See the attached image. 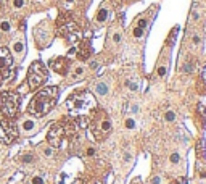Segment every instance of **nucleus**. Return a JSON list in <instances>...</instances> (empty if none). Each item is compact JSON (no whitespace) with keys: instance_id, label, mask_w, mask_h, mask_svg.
Returning <instances> with one entry per match:
<instances>
[{"instance_id":"f257e3e1","label":"nucleus","mask_w":206,"mask_h":184,"mask_svg":"<svg viewBox=\"0 0 206 184\" xmlns=\"http://www.w3.org/2000/svg\"><path fill=\"white\" fill-rule=\"evenodd\" d=\"M97 100L94 94L87 89L74 90L66 100V108L69 111V116L77 123L79 128H87L92 113L97 110Z\"/></svg>"},{"instance_id":"f03ea898","label":"nucleus","mask_w":206,"mask_h":184,"mask_svg":"<svg viewBox=\"0 0 206 184\" xmlns=\"http://www.w3.org/2000/svg\"><path fill=\"white\" fill-rule=\"evenodd\" d=\"M58 95H60V90L56 86H48V87L40 89L29 102L27 111L35 118H42L48 115L55 108L56 102H58Z\"/></svg>"},{"instance_id":"7ed1b4c3","label":"nucleus","mask_w":206,"mask_h":184,"mask_svg":"<svg viewBox=\"0 0 206 184\" xmlns=\"http://www.w3.org/2000/svg\"><path fill=\"white\" fill-rule=\"evenodd\" d=\"M76 129H77V123L74 119L71 116H63L60 121L52 124V128L48 129L47 140L53 148H60L74 136Z\"/></svg>"},{"instance_id":"20e7f679","label":"nucleus","mask_w":206,"mask_h":184,"mask_svg":"<svg viewBox=\"0 0 206 184\" xmlns=\"http://www.w3.org/2000/svg\"><path fill=\"white\" fill-rule=\"evenodd\" d=\"M89 126H90V131L94 134L97 142H103V140L110 136V132L113 129V121H111L110 115L103 108L97 107V110L92 113V116H90Z\"/></svg>"},{"instance_id":"39448f33","label":"nucleus","mask_w":206,"mask_h":184,"mask_svg":"<svg viewBox=\"0 0 206 184\" xmlns=\"http://www.w3.org/2000/svg\"><path fill=\"white\" fill-rule=\"evenodd\" d=\"M56 29H58V34L66 39L69 44H76V42L81 40V29L79 26L76 24V21L71 18L66 13H61L56 19Z\"/></svg>"},{"instance_id":"423d86ee","label":"nucleus","mask_w":206,"mask_h":184,"mask_svg":"<svg viewBox=\"0 0 206 184\" xmlns=\"http://www.w3.org/2000/svg\"><path fill=\"white\" fill-rule=\"evenodd\" d=\"M21 105V95L15 90H5L0 94V111L8 119L16 118Z\"/></svg>"},{"instance_id":"0eeeda50","label":"nucleus","mask_w":206,"mask_h":184,"mask_svg":"<svg viewBox=\"0 0 206 184\" xmlns=\"http://www.w3.org/2000/svg\"><path fill=\"white\" fill-rule=\"evenodd\" d=\"M48 79V71L42 61H34L27 69V87L31 90H35L42 87Z\"/></svg>"},{"instance_id":"6e6552de","label":"nucleus","mask_w":206,"mask_h":184,"mask_svg":"<svg viewBox=\"0 0 206 184\" xmlns=\"http://www.w3.org/2000/svg\"><path fill=\"white\" fill-rule=\"evenodd\" d=\"M18 137V126L13 119L5 118L0 121V142L2 144H13Z\"/></svg>"},{"instance_id":"1a4fd4ad","label":"nucleus","mask_w":206,"mask_h":184,"mask_svg":"<svg viewBox=\"0 0 206 184\" xmlns=\"http://www.w3.org/2000/svg\"><path fill=\"white\" fill-rule=\"evenodd\" d=\"M13 74V56L6 47H0V86Z\"/></svg>"},{"instance_id":"9d476101","label":"nucleus","mask_w":206,"mask_h":184,"mask_svg":"<svg viewBox=\"0 0 206 184\" xmlns=\"http://www.w3.org/2000/svg\"><path fill=\"white\" fill-rule=\"evenodd\" d=\"M69 58L68 56H56V58H52L48 61V66H50L55 73H58L61 76H66L69 71Z\"/></svg>"},{"instance_id":"9b49d317","label":"nucleus","mask_w":206,"mask_h":184,"mask_svg":"<svg viewBox=\"0 0 206 184\" xmlns=\"http://www.w3.org/2000/svg\"><path fill=\"white\" fill-rule=\"evenodd\" d=\"M76 53H77V58L79 60H89L90 55H92V45H90V40L84 39L79 42V45L76 48Z\"/></svg>"},{"instance_id":"f8f14e48","label":"nucleus","mask_w":206,"mask_h":184,"mask_svg":"<svg viewBox=\"0 0 206 184\" xmlns=\"http://www.w3.org/2000/svg\"><path fill=\"white\" fill-rule=\"evenodd\" d=\"M168 68H169V55H163L161 60L158 63V66H156V76L158 77H164L168 74Z\"/></svg>"},{"instance_id":"ddd939ff","label":"nucleus","mask_w":206,"mask_h":184,"mask_svg":"<svg viewBox=\"0 0 206 184\" xmlns=\"http://www.w3.org/2000/svg\"><path fill=\"white\" fill-rule=\"evenodd\" d=\"M196 171H198V178H200L201 181H206V161H204L203 157H198Z\"/></svg>"},{"instance_id":"4468645a","label":"nucleus","mask_w":206,"mask_h":184,"mask_svg":"<svg viewBox=\"0 0 206 184\" xmlns=\"http://www.w3.org/2000/svg\"><path fill=\"white\" fill-rule=\"evenodd\" d=\"M95 94L98 95H102V97H106L110 94V87H108V84H106L105 81H98L95 84Z\"/></svg>"},{"instance_id":"2eb2a0df","label":"nucleus","mask_w":206,"mask_h":184,"mask_svg":"<svg viewBox=\"0 0 206 184\" xmlns=\"http://www.w3.org/2000/svg\"><path fill=\"white\" fill-rule=\"evenodd\" d=\"M193 66H195V60L188 58V60L180 66V71H184V73H192V71H193Z\"/></svg>"},{"instance_id":"dca6fc26","label":"nucleus","mask_w":206,"mask_h":184,"mask_svg":"<svg viewBox=\"0 0 206 184\" xmlns=\"http://www.w3.org/2000/svg\"><path fill=\"white\" fill-rule=\"evenodd\" d=\"M108 8L106 6H102L100 10H98V13H97V21L98 23H103V21H106V18H108Z\"/></svg>"},{"instance_id":"f3484780","label":"nucleus","mask_w":206,"mask_h":184,"mask_svg":"<svg viewBox=\"0 0 206 184\" xmlns=\"http://www.w3.org/2000/svg\"><path fill=\"white\" fill-rule=\"evenodd\" d=\"M121 39H123V32H121V29H116L111 32V40L115 42V44H119Z\"/></svg>"},{"instance_id":"a211bd4d","label":"nucleus","mask_w":206,"mask_h":184,"mask_svg":"<svg viewBox=\"0 0 206 184\" xmlns=\"http://www.w3.org/2000/svg\"><path fill=\"white\" fill-rule=\"evenodd\" d=\"M124 126H126V128L127 129H134V128H135V119H134V118H126V121H124Z\"/></svg>"},{"instance_id":"6ab92c4d","label":"nucleus","mask_w":206,"mask_h":184,"mask_svg":"<svg viewBox=\"0 0 206 184\" xmlns=\"http://www.w3.org/2000/svg\"><path fill=\"white\" fill-rule=\"evenodd\" d=\"M126 87L129 89V90H132V92H135V90L139 89V84H137L135 81H127V82H126Z\"/></svg>"},{"instance_id":"aec40b11","label":"nucleus","mask_w":206,"mask_h":184,"mask_svg":"<svg viewBox=\"0 0 206 184\" xmlns=\"http://www.w3.org/2000/svg\"><path fill=\"white\" fill-rule=\"evenodd\" d=\"M164 119H166V121H169V123L174 121V119H176V113H174L172 110H168V111L164 113Z\"/></svg>"},{"instance_id":"412c9836","label":"nucleus","mask_w":206,"mask_h":184,"mask_svg":"<svg viewBox=\"0 0 206 184\" xmlns=\"http://www.w3.org/2000/svg\"><path fill=\"white\" fill-rule=\"evenodd\" d=\"M169 161H171L172 165H176V163H179L180 161V155L177 153V152H174V153H171V157H169Z\"/></svg>"},{"instance_id":"4be33fe9","label":"nucleus","mask_w":206,"mask_h":184,"mask_svg":"<svg viewBox=\"0 0 206 184\" xmlns=\"http://www.w3.org/2000/svg\"><path fill=\"white\" fill-rule=\"evenodd\" d=\"M34 128V121L32 119H27V121H24V124H23V129L24 131H31Z\"/></svg>"},{"instance_id":"5701e85b","label":"nucleus","mask_w":206,"mask_h":184,"mask_svg":"<svg viewBox=\"0 0 206 184\" xmlns=\"http://www.w3.org/2000/svg\"><path fill=\"white\" fill-rule=\"evenodd\" d=\"M82 74H84V68H82V66H77V68L74 69V74H73V77L76 79V77H81Z\"/></svg>"},{"instance_id":"b1692460","label":"nucleus","mask_w":206,"mask_h":184,"mask_svg":"<svg viewBox=\"0 0 206 184\" xmlns=\"http://www.w3.org/2000/svg\"><path fill=\"white\" fill-rule=\"evenodd\" d=\"M19 160L23 161V163H31V161L34 160V157H32V155H29V153H27V155H23V157H21Z\"/></svg>"},{"instance_id":"393cba45","label":"nucleus","mask_w":206,"mask_h":184,"mask_svg":"<svg viewBox=\"0 0 206 184\" xmlns=\"http://www.w3.org/2000/svg\"><path fill=\"white\" fill-rule=\"evenodd\" d=\"M15 50L18 53H23L24 52V44H23V42H16V44H15Z\"/></svg>"},{"instance_id":"a878e982","label":"nucleus","mask_w":206,"mask_h":184,"mask_svg":"<svg viewBox=\"0 0 206 184\" xmlns=\"http://www.w3.org/2000/svg\"><path fill=\"white\" fill-rule=\"evenodd\" d=\"M200 36H198V34H193V36H192V42H193V45H198L200 44Z\"/></svg>"},{"instance_id":"bb28decb","label":"nucleus","mask_w":206,"mask_h":184,"mask_svg":"<svg viewBox=\"0 0 206 184\" xmlns=\"http://www.w3.org/2000/svg\"><path fill=\"white\" fill-rule=\"evenodd\" d=\"M32 184H44V179L40 176H35V178H32Z\"/></svg>"},{"instance_id":"cd10ccee","label":"nucleus","mask_w":206,"mask_h":184,"mask_svg":"<svg viewBox=\"0 0 206 184\" xmlns=\"http://www.w3.org/2000/svg\"><path fill=\"white\" fill-rule=\"evenodd\" d=\"M86 153L89 155V157H92V155L95 153V148L94 147H87V150H86Z\"/></svg>"},{"instance_id":"c85d7f7f","label":"nucleus","mask_w":206,"mask_h":184,"mask_svg":"<svg viewBox=\"0 0 206 184\" xmlns=\"http://www.w3.org/2000/svg\"><path fill=\"white\" fill-rule=\"evenodd\" d=\"M160 182H161L160 176H153V178H151V184H160Z\"/></svg>"},{"instance_id":"c756f323","label":"nucleus","mask_w":206,"mask_h":184,"mask_svg":"<svg viewBox=\"0 0 206 184\" xmlns=\"http://www.w3.org/2000/svg\"><path fill=\"white\" fill-rule=\"evenodd\" d=\"M131 111H132V113H139V105H137V103H134L132 107H131Z\"/></svg>"},{"instance_id":"7c9ffc66","label":"nucleus","mask_w":206,"mask_h":184,"mask_svg":"<svg viewBox=\"0 0 206 184\" xmlns=\"http://www.w3.org/2000/svg\"><path fill=\"white\" fill-rule=\"evenodd\" d=\"M201 81L204 82V90H206V68L203 69V76H201Z\"/></svg>"},{"instance_id":"2f4dec72","label":"nucleus","mask_w":206,"mask_h":184,"mask_svg":"<svg viewBox=\"0 0 206 184\" xmlns=\"http://www.w3.org/2000/svg\"><path fill=\"white\" fill-rule=\"evenodd\" d=\"M2 29L3 31H8L10 29V23H2Z\"/></svg>"},{"instance_id":"473e14b6","label":"nucleus","mask_w":206,"mask_h":184,"mask_svg":"<svg viewBox=\"0 0 206 184\" xmlns=\"http://www.w3.org/2000/svg\"><path fill=\"white\" fill-rule=\"evenodd\" d=\"M131 158H132V155L126 152V153H124V161H131Z\"/></svg>"},{"instance_id":"72a5a7b5","label":"nucleus","mask_w":206,"mask_h":184,"mask_svg":"<svg viewBox=\"0 0 206 184\" xmlns=\"http://www.w3.org/2000/svg\"><path fill=\"white\" fill-rule=\"evenodd\" d=\"M15 6H16V8L23 6V0H15Z\"/></svg>"},{"instance_id":"f704fd0d","label":"nucleus","mask_w":206,"mask_h":184,"mask_svg":"<svg viewBox=\"0 0 206 184\" xmlns=\"http://www.w3.org/2000/svg\"><path fill=\"white\" fill-rule=\"evenodd\" d=\"M192 19H195V21L198 19V13L196 11H192Z\"/></svg>"},{"instance_id":"c9c22d12","label":"nucleus","mask_w":206,"mask_h":184,"mask_svg":"<svg viewBox=\"0 0 206 184\" xmlns=\"http://www.w3.org/2000/svg\"><path fill=\"white\" fill-rule=\"evenodd\" d=\"M45 155H52V148H45Z\"/></svg>"},{"instance_id":"e433bc0d","label":"nucleus","mask_w":206,"mask_h":184,"mask_svg":"<svg viewBox=\"0 0 206 184\" xmlns=\"http://www.w3.org/2000/svg\"><path fill=\"white\" fill-rule=\"evenodd\" d=\"M171 184H179V182H171Z\"/></svg>"}]
</instances>
